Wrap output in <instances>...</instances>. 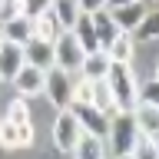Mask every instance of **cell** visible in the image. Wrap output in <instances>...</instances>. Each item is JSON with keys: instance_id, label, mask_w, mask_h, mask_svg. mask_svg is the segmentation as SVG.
<instances>
[{"instance_id": "5", "label": "cell", "mask_w": 159, "mask_h": 159, "mask_svg": "<svg viewBox=\"0 0 159 159\" xmlns=\"http://www.w3.org/2000/svg\"><path fill=\"white\" fill-rule=\"evenodd\" d=\"M43 93H47V99L57 109H66L73 103V73H66L60 66H50L47 80H43Z\"/></svg>"}, {"instance_id": "22", "label": "cell", "mask_w": 159, "mask_h": 159, "mask_svg": "<svg viewBox=\"0 0 159 159\" xmlns=\"http://www.w3.org/2000/svg\"><path fill=\"white\" fill-rule=\"evenodd\" d=\"M133 159H159V139L139 133L136 143H133Z\"/></svg>"}, {"instance_id": "7", "label": "cell", "mask_w": 159, "mask_h": 159, "mask_svg": "<svg viewBox=\"0 0 159 159\" xmlns=\"http://www.w3.org/2000/svg\"><path fill=\"white\" fill-rule=\"evenodd\" d=\"M43 80H47V70L23 63V66L17 70V76H13V86H17L20 96H40V93H43Z\"/></svg>"}, {"instance_id": "14", "label": "cell", "mask_w": 159, "mask_h": 159, "mask_svg": "<svg viewBox=\"0 0 159 159\" xmlns=\"http://www.w3.org/2000/svg\"><path fill=\"white\" fill-rule=\"evenodd\" d=\"M133 119H136V129L143 133V136L159 139V109H156V106H149V103H136Z\"/></svg>"}, {"instance_id": "31", "label": "cell", "mask_w": 159, "mask_h": 159, "mask_svg": "<svg viewBox=\"0 0 159 159\" xmlns=\"http://www.w3.org/2000/svg\"><path fill=\"white\" fill-rule=\"evenodd\" d=\"M123 3H136V0H106V7H123Z\"/></svg>"}, {"instance_id": "10", "label": "cell", "mask_w": 159, "mask_h": 159, "mask_svg": "<svg viewBox=\"0 0 159 159\" xmlns=\"http://www.w3.org/2000/svg\"><path fill=\"white\" fill-rule=\"evenodd\" d=\"M109 17L116 20L119 30H126V33H133V30L139 27V20L146 17V7H143V0H136V3H123V7H106Z\"/></svg>"}, {"instance_id": "30", "label": "cell", "mask_w": 159, "mask_h": 159, "mask_svg": "<svg viewBox=\"0 0 159 159\" xmlns=\"http://www.w3.org/2000/svg\"><path fill=\"white\" fill-rule=\"evenodd\" d=\"M17 136H20V146H30V143H33V126H30V123H20Z\"/></svg>"}, {"instance_id": "16", "label": "cell", "mask_w": 159, "mask_h": 159, "mask_svg": "<svg viewBox=\"0 0 159 159\" xmlns=\"http://www.w3.org/2000/svg\"><path fill=\"white\" fill-rule=\"evenodd\" d=\"M70 30H73V37L80 40V47L86 50V53L99 50V43H96V30H93V17H89V13H80L76 23H73Z\"/></svg>"}, {"instance_id": "33", "label": "cell", "mask_w": 159, "mask_h": 159, "mask_svg": "<svg viewBox=\"0 0 159 159\" xmlns=\"http://www.w3.org/2000/svg\"><path fill=\"white\" fill-rule=\"evenodd\" d=\"M156 80H159V60H156Z\"/></svg>"}, {"instance_id": "21", "label": "cell", "mask_w": 159, "mask_h": 159, "mask_svg": "<svg viewBox=\"0 0 159 159\" xmlns=\"http://www.w3.org/2000/svg\"><path fill=\"white\" fill-rule=\"evenodd\" d=\"M50 10L57 13V20L63 23V30H70L73 23H76V17H80V3L76 0H53Z\"/></svg>"}, {"instance_id": "24", "label": "cell", "mask_w": 159, "mask_h": 159, "mask_svg": "<svg viewBox=\"0 0 159 159\" xmlns=\"http://www.w3.org/2000/svg\"><path fill=\"white\" fill-rule=\"evenodd\" d=\"M0 146H3V149H17V146H20V136H17V123H10L7 116L0 119Z\"/></svg>"}, {"instance_id": "36", "label": "cell", "mask_w": 159, "mask_h": 159, "mask_svg": "<svg viewBox=\"0 0 159 159\" xmlns=\"http://www.w3.org/2000/svg\"><path fill=\"white\" fill-rule=\"evenodd\" d=\"M0 40H3V37H0Z\"/></svg>"}, {"instance_id": "17", "label": "cell", "mask_w": 159, "mask_h": 159, "mask_svg": "<svg viewBox=\"0 0 159 159\" xmlns=\"http://www.w3.org/2000/svg\"><path fill=\"white\" fill-rule=\"evenodd\" d=\"M60 33H63V23L57 20V13H53V10H43L40 17H33V37H43V40H50V43H53Z\"/></svg>"}, {"instance_id": "20", "label": "cell", "mask_w": 159, "mask_h": 159, "mask_svg": "<svg viewBox=\"0 0 159 159\" xmlns=\"http://www.w3.org/2000/svg\"><path fill=\"white\" fill-rule=\"evenodd\" d=\"M159 37V10H152V13H146V17L139 20V27L133 30V40L136 43H149V40Z\"/></svg>"}, {"instance_id": "35", "label": "cell", "mask_w": 159, "mask_h": 159, "mask_svg": "<svg viewBox=\"0 0 159 159\" xmlns=\"http://www.w3.org/2000/svg\"><path fill=\"white\" fill-rule=\"evenodd\" d=\"M0 83H3V80H0Z\"/></svg>"}, {"instance_id": "29", "label": "cell", "mask_w": 159, "mask_h": 159, "mask_svg": "<svg viewBox=\"0 0 159 159\" xmlns=\"http://www.w3.org/2000/svg\"><path fill=\"white\" fill-rule=\"evenodd\" d=\"M76 3H80V13H96L106 7V0H76Z\"/></svg>"}, {"instance_id": "34", "label": "cell", "mask_w": 159, "mask_h": 159, "mask_svg": "<svg viewBox=\"0 0 159 159\" xmlns=\"http://www.w3.org/2000/svg\"><path fill=\"white\" fill-rule=\"evenodd\" d=\"M103 159H116V156H103Z\"/></svg>"}, {"instance_id": "18", "label": "cell", "mask_w": 159, "mask_h": 159, "mask_svg": "<svg viewBox=\"0 0 159 159\" xmlns=\"http://www.w3.org/2000/svg\"><path fill=\"white\" fill-rule=\"evenodd\" d=\"M106 149H103V139L93 136V133H83L80 143L73 146V159H103Z\"/></svg>"}, {"instance_id": "2", "label": "cell", "mask_w": 159, "mask_h": 159, "mask_svg": "<svg viewBox=\"0 0 159 159\" xmlns=\"http://www.w3.org/2000/svg\"><path fill=\"white\" fill-rule=\"evenodd\" d=\"M136 136H139V129H136L133 113L116 109V113L109 116V143H113V156H126V152H133Z\"/></svg>"}, {"instance_id": "6", "label": "cell", "mask_w": 159, "mask_h": 159, "mask_svg": "<svg viewBox=\"0 0 159 159\" xmlns=\"http://www.w3.org/2000/svg\"><path fill=\"white\" fill-rule=\"evenodd\" d=\"M70 109H73V116L80 119V126H83V133H93V136H109V116L106 113H99L93 103H70Z\"/></svg>"}, {"instance_id": "13", "label": "cell", "mask_w": 159, "mask_h": 159, "mask_svg": "<svg viewBox=\"0 0 159 159\" xmlns=\"http://www.w3.org/2000/svg\"><path fill=\"white\" fill-rule=\"evenodd\" d=\"M33 37V17H27V13H17V17L3 20V40H13V43H27V40Z\"/></svg>"}, {"instance_id": "11", "label": "cell", "mask_w": 159, "mask_h": 159, "mask_svg": "<svg viewBox=\"0 0 159 159\" xmlns=\"http://www.w3.org/2000/svg\"><path fill=\"white\" fill-rule=\"evenodd\" d=\"M93 17V30H96V43H99V50H106L113 40L119 37V27H116V20L109 17V10L103 7V10H96V13H89Z\"/></svg>"}, {"instance_id": "15", "label": "cell", "mask_w": 159, "mask_h": 159, "mask_svg": "<svg viewBox=\"0 0 159 159\" xmlns=\"http://www.w3.org/2000/svg\"><path fill=\"white\" fill-rule=\"evenodd\" d=\"M133 53H136V40H133V33H126V30H119V37L106 47V57L113 60V63H133Z\"/></svg>"}, {"instance_id": "4", "label": "cell", "mask_w": 159, "mask_h": 159, "mask_svg": "<svg viewBox=\"0 0 159 159\" xmlns=\"http://www.w3.org/2000/svg\"><path fill=\"white\" fill-rule=\"evenodd\" d=\"M83 57H86V50L80 47V40L73 37V30H63V33L53 40V66L66 70V73H76Z\"/></svg>"}, {"instance_id": "26", "label": "cell", "mask_w": 159, "mask_h": 159, "mask_svg": "<svg viewBox=\"0 0 159 159\" xmlns=\"http://www.w3.org/2000/svg\"><path fill=\"white\" fill-rule=\"evenodd\" d=\"M7 119L10 123H30V109H27V103L23 99H17V103H10V109H7Z\"/></svg>"}, {"instance_id": "23", "label": "cell", "mask_w": 159, "mask_h": 159, "mask_svg": "<svg viewBox=\"0 0 159 159\" xmlns=\"http://www.w3.org/2000/svg\"><path fill=\"white\" fill-rule=\"evenodd\" d=\"M136 99H139V103H149V106H156V109H159V80H156V76L146 80V83L136 89Z\"/></svg>"}, {"instance_id": "3", "label": "cell", "mask_w": 159, "mask_h": 159, "mask_svg": "<svg viewBox=\"0 0 159 159\" xmlns=\"http://www.w3.org/2000/svg\"><path fill=\"white\" fill-rule=\"evenodd\" d=\"M50 136H53V146H57L60 152H73V146H76L80 136H83V126H80V119L73 116V109H70V106L57 113Z\"/></svg>"}, {"instance_id": "25", "label": "cell", "mask_w": 159, "mask_h": 159, "mask_svg": "<svg viewBox=\"0 0 159 159\" xmlns=\"http://www.w3.org/2000/svg\"><path fill=\"white\" fill-rule=\"evenodd\" d=\"M89 96H93V80H86V76L73 80V99L76 103H89Z\"/></svg>"}, {"instance_id": "9", "label": "cell", "mask_w": 159, "mask_h": 159, "mask_svg": "<svg viewBox=\"0 0 159 159\" xmlns=\"http://www.w3.org/2000/svg\"><path fill=\"white\" fill-rule=\"evenodd\" d=\"M23 57H27L30 66H40V70H50L53 66V43L43 37H30L23 43Z\"/></svg>"}, {"instance_id": "12", "label": "cell", "mask_w": 159, "mask_h": 159, "mask_svg": "<svg viewBox=\"0 0 159 159\" xmlns=\"http://www.w3.org/2000/svg\"><path fill=\"white\" fill-rule=\"evenodd\" d=\"M109 63H113V60L106 57V50H93V53H86L83 63H80V76H86V80H106Z\"/></svg>"}, {"instance_id": "19", "label": "cell", "mask_w": 159, "mask_h": 159, "mask_svg": "<svg viewBox=\"0 0 159 159\" xmlns=\"http://www.w3.org/2000/svg\"><path fill=\"white\" fill-rule=\"evenodd\" d=\"M89 103H93L99 113H106V116L116 113V99H113V93H109L106 80H93V96H89Z\"/></svg>"}, {"instance_id": "32", "label": "cell", "mask_w": 159, "mask_h": 159, "mask_svg": "<svg viewBox=\"0 0 159 159\" xmlns=\"http://www.w3.org/2000/svg\"><path fill=\"white\" fill-rule=\"evenodd\" d=\"M116 159H133V152H126V156H116Z\"/></svg>"}, {"instance_id": "1", "label": "cell", "mask_w": 159, "mask_h": 159, "mask_svg": "<svg viewBox=\"0 0 159 159\" xmlns=\"http://www.w3.org/2000/svg\"><path fill=\"white\" fill-rule=\"evenodd\" d=\"M106 86H109V93H113V99H116V109H126V113L136 109L139 83H136V76H133V63H109Z\"/></svg>"}, {"instance_id": "28", "label": "cell", "mask_w": 159, "mask_h": 159, "mask_svg": "<svg viewBox=\"0 0 159 159\" xmlns=\"http://www.w3.org/2000/svg\"><path fill=\"white\" fill-rule=\"evenodd\" d=\"M20 13V0H0V23Z\"/></svg>"}, {"instance_id": "8", "label": "cell", "mask_w": 159, "mask_h": 159, "mask_svg": "<svg viewBox=\"0 0 159 159\" xmlns=\"http://www.w3.org/2000/svg\"><path fill=\"white\" fill-rule=\"evenodd\" d=\"M23 63H27L23 47L13 43V40H0V80H13Z\"/></svg>"}, {"instance_id": "27", "label": "cell", "mask_w": 159, "mask_h": 159, "mask_svg": "<svg viewBox=\"0 0 159 159\" xmlns=\"http://www.w3.org/2000/svg\"><path fill=\"white\" fill-rule=\"evenodd\" d=\"M53 0H20V13H27V17H40L43 10H50Z\"/></svg>"}]
</instances>
